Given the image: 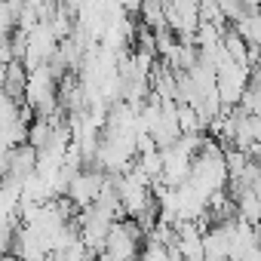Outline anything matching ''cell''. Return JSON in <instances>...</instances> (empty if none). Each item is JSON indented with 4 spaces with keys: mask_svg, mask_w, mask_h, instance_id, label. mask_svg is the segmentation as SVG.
<instances>
[{
    "mask_svg": "<svg viewBox=\"0 0 261 261\" xmlns=\"http://www.w3.org/2000/svg\"><path fill=\"white\" fill-rule=\"evenodd\" d=\"M108 185V175H105V169H80L74 178H71V185H68V200L74 203V206H80V209H89L95 200H98V194H101V188Z\"/></svg>",
    "mask_w": 261,
    "mask_h": 261,
    "instance_id": "2",
    "label": "cell"
},
{
    "mask_svg": "<svg viewBox=\"0 0 261 261\" xmlns=\"http://www.w3.org/2000/svg\"><path fill=\"white\" fill-rule=\"evenodd\" d=\"M139 243H142V227L133 218H120L111 224L105 237V249L114 261H139Z\"/></svg>",
    "mask_w": 261,
    "mask_h": 261,
    "instance_id": "1",
    "label": "cell"
}]
</instances>
